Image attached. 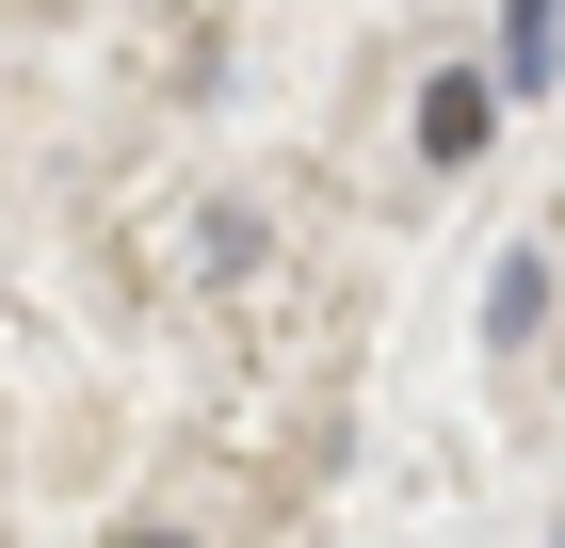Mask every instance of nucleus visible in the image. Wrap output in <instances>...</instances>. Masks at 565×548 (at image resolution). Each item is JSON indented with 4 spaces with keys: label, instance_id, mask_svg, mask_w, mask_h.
I'll list each match as a JSON object with an SVG mask.
<instances>
[{
    "label": "nucleus",
    "instance_id": "nucleus-1",
    "mask_svg": "<svg viewBox=\"0 0 565 548\" xmlns=\"http://www.w3.org/2000/svg\"><path fill=\"white\" fill-rule=\"evenodd\" d=\"M420 146H436V162H484V146H501V82H469V65H452V82L420 97Z\"/></svg>",
    "mask_w": 565,
    "mask_h": 548
},
{
    "label": "nucleus",
    "instance_id": "nucleus-2",
    "mask_svg": "<svg viewBox=\"0 0 565 548\" xmlns=\"http://www.w3.org/2000/svg\"><path fill=\"white\" fill-rule=\"evenodd\" d=\"M565 65V0H501V82H550Z\"/></svg>",
    "mask_w": 565,
    "mask_h": 548
},
{
    "label": "nucleus",
    "instance_id": "nucleus-3",
    "mask_svg": "<svg viewBox=\"0 0 565 548\" xmlns=\"http://www.w3.org/2000/svg\"><path fill=\"white\" fill-rule=\"evenodd\" d=\"M550 323V258H501V291H484V339H533Z\"/></svg>",
    "mask_w": 565,
    "mask_h": 548
},
{
    "label": "nucleus",
    "instance_id": "nucleus-4",
    "mask_svg": "<svg viewBox=\"0 0 565 548\" xmlns=\"http://www.w3.org/2000/svg\"><path fill=\"white\" fill-rule=\"evenodd\" d=\"M130 548H194V533H130Z\"/></svg>",
    "mask_w": 565,
    "mask_h": 548
}]
</instances>
